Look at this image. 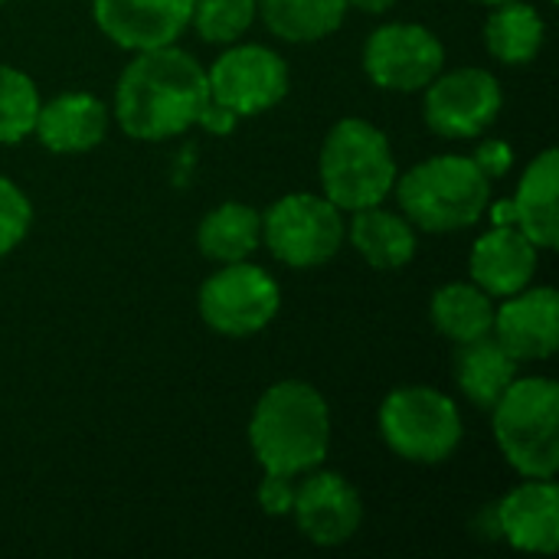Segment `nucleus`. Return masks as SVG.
<instances>
[{"label":"nucleus","instance_id":"nucleus-1","mask_svg":"<svg viewBox=\"0 0 559 559\" xmlns=\"http://www.w3.org/2000/svg\"><path fill=\"white\" fill-rule=\"evenodd\" d=\"M210 105L206 69L183 49H141L115 88V118L134 141H167L200 124Z\"/></svg>","mask_w":559,"mask_h":559},{"label":"nucleus","instance_id":"nucleus-2","mask_svg":"<svg viewBox=\"0 0 559 559\" xmlns=\"http://www.w3.org/2000/svg\"><path fill=\"white\" fill-rule=\"evenodd\" d=\"M249 445L265 475L298 478L318 468L331 449V409L301 380H282L262 393L249 419Z\"/></svg>","mask_w":559,"mask_h":559},{"label":"nucleus","instance_id":"nucleus-3","mask_svg":"<svg viewBox=\"0 0 559 559\" xmlns=\"http://www.w3.org/2000/svg\"><path fill=\"white\" fill-rule=\"evenodd\" d=\"M393 193L413 226L426 233H455L481 219L491 200V180L472 157L439 154L396 177Z\"/></svg>","mask_w":559,"mask_h":559},{"label":"nucleus","instance_id":"nucleus-4","mask_svg":"<svg viewBox=\"0 0 559 559\" xmlns=\"http://www.w3.org/2000/svg\"><path fill=\"white\" fill-rule=\"evenodd\" d=\"M321 187L337 210L380 206L400 177L386 134L364 118H341L321 147Z\"/></svg>","mask_w":559,"mask_h":559},{"label":"nucleus","instance_id":"nucleus-5","mask_svg":"<svg viewBox=\"0 0 559 559\" xmlns=\"http://www.w3.org/2000/svg\"><path fill=\"white\" fill-rule=\"evenodd\" d=\"M495 439L524 478H554L559 468V386L547 377L514 380L491 406Z\"/></svg>","mask_w":559,"mask_h":559},{"label":"nucleus","instance_id":"nucleus-6","mask_svg":"<svg viewBox=\"0 0 559 559\" xmlns=\"http://www.w3.org/2000/svg\"><path fill=\"white\" fill-rule=\"evenodd\" d=\"M383 442L406 462L439 465L462 442L459 406L432 386H400L380 406Z\"/></svg>","mask_w":559,"mask_h":559},{"label":"nucleus","instance_id":"nucleus-7","mask_svg":"<svg viewBox=\"0 0 559 559\" xmlns=\"http://www.w3.org/2000/svg\"><path fill=\"white\" fill-rule=\"evenodd\" d=\"M347 226L341 210L318 193H288L262 216V242L288 269H314L337 255Z\"/></svg>","mask_w":559,"mask_h":559},{"label":"nucleus","instance_id":"nucleus-8","mask_svg":"<svg viewBox=\"0 0 559 559\" xmlns=\"http://www.w3.org/2000/svg\"><path fill=\"white\" fill-rule=\"evenodd\" d=\"M278 282L246 259L223 265L200 288V314L206 328L226 337H249L265 331L278 314Z\"/></svg>","mask_w":559,"mask_h":559},{"label":"nucleus","instance_id":"nucleus-9","mask_svg":"<svg viewBox=\"0 0 559 559\" xmlns=\"http://www.w3.org/2000/svg\"><path fill=\"white\" fill-rule=\"evenodd\" d=\"M206 88L210 102L236 118L262 115L288 95V66L269 46H233L206 69Z\"/></svg>","mask_w":559,"mask_h":559},{"label":"nucleus","instance_id":"nucleus-10","mask_svg":"<svg viewBox=\"0 0 559 559\" xmlns=\"http://www.w3.org/2000/svg\"><path fill=\"white\" fill-rule=\"evenodd\" d=\"M445 66V46L419 23H386L364 43V72L377 88L419 92Z\"/></svg>","mask_w":559,"mask_h":559},{"label":"nucleus","instance_id":"nucleus-11","mask_svg":"<svg viewBox=\"0 0 559 559\" xmlns=\"http://www.w3.org/2000/svg\"><path fill=\"white\" fill-rule=\"evenodd\" d=\"M501 82L488 69H455V72H439L426 85V102H423V118L439 138H481L501 111Z\"/></svg>","mask_w":559,"mask_h":559},{"label":"nucleus","instance_id":"nucleus-12","mask_svg":"<svg viewBox=\"0 0 559 559\" xmlns=\"http://www.w3.org/2000/svg\"><path fill=\"white\" fill-rule=\"evenodd\" d=\"M308 478L295 485L292 518L298 531L318 547L347 544L364 521V504L357 488L337 472H305Z\"/></svg>","mask_w":559,"mask_h":559},{"label":"nucleus","instance_id":"nucleus-13","mask_svg":"<svg viewBox=\"0 0 559 559\" xmlns=\"http://www.w3.org/2000/svg\"><path fill=\"white\" fill-rule=\"evenodd\" d=\"M193 0H92L98 29L121 49L170 46L190 26Z\"/></svg>","mask_w":559,"mask_h":559},{"label":"nucleus","instance_id":"nucleus-14","mask_svg":"<svg viewBox=\"0 0 559 559\" xmlns=\"http://www.w3.org/2000/svg\"><path fill=\"white\" fill-rule=\"evenodd\" d=\"M495 341L518 360H547L559 347V298L554 288H524L495 311Z\"/></svg>","mask_w":559,"mask_h":559},{"label":"nucleus","instance_id":"nucleus-15","mask_svg":"<svg viewBox=\"0 0 559 559\" xmlns=\"http://www.w3.org/2000/svg\"><path fill=\"white\" fill-rule=\"evenodd\" d=\"M498 534L521 554L554 557L559 547V491L554 478H527L495 504Z\"/></svg>","mask_w":559,"mask_h":559},{"label":"nucleus","instance_id":"nucleus-16","mask_svg":"<svg viewBox=\"0 0 559 559\" xmlns=\"http://www.w3.org/2000/svg\"><path fill=\"white\" fill-rule=\"evenodd\" d=\"M537 262H540L537 246L518 226H495L475 242L468 272L481 292L495 298H508L534 282Z\"/></svg>","mask_w":559,"mask_h":559},{"label":"nucleus","instance_id":"nucleus-17","mask_svg":"<svg viewBox=\"0 0 559 559\" xmlns=\"http://www.w3.org/2000/svg\"><path fill=\"white\" fill-rule=\"evenodd\" d=\"M108 121L111 115L102 98L88 92H66L39 105L33 131L52 154H85L105 141Z\"/></svg>","mask_w":559,"mask_h":559},{"label":"nucleus","instance_id":"nucleus-18","mask_svg":"<svg viewBox=\"0 0 559 559\" xmlns=\"http://www.w3.org/2000/svg\"><path fill=\"white\" fill-rule=\"evenodd\" d=\"M514 213L518 229L537 246V249H557L559 246V154L557 147H547L540 157L531 160L524 170L518 193H514Z\"/></svg>","mask_w":559,"mask_h":559},{"label":"nucleus","instance_id":"nucleus-19","mask_svg":"<svg viewBox=\"0 0 559 559\" xmlns=\"http://www.w3.org/2000/svg\"><path fill=\"white\" fill-rule=\"evenodd\" d=\"M350 246L380 272H396L416 255V229L406 216H396L380 206L354 210Z\"/></svg>","mask_w":559,"mask_h":559},{"label":"nucleus","instance_id":"nucleus-20","mask_svg":"<svg viewBox=\"0 0 559 559\" xmlns=\"http://www.w3.org/2000/svg\"><path fill=\"white\" fill-rule=\"evenodd\" d=\"M459 347L462 350L455 357V380L465 400L475 403L478 409H491L504 396V390L518 380L521 364L495 341V334H485Z\"/></svg>","mask_w":559,"mask_h":559},{"label":"nucleus","instance_id":"nucleus-21","mask_svg":"<svg viewBox=\"0 0 559 559\" xmlns=\"http://www.w3.org/2000/svg\"><path fill=\"white\" fill-rule=\"evenodd\" d=\"M262 242V216L246 203H219L197 229V246L206 259L229 265L249 259Z\"/></svg>","mask_w":559,"mask_h":559},{"label":"nucleus","instance_id":"nucleus-22","mask_svg":"<svg viewBox=\"0 0 559 559\" xmlns=\"http://www.w3.org/2000/svg\"><path fill=\"white\" fill-rule=\"evenodd\" d=\"M255 13L285 43H318L341 29L347 0H255Z\"/></svg>","mask_w":559,"mask_h":559},{"label":"nucleus","instance_id":"nucleus-23","mask_svg":"<svg viewBox=\"0 0 559 559\" xmlns=\"http://www.w3.org/2000/svg\"><path fill=\"white\" fill-rule=\"evenodd\" d=\"M432 324L452 344H468L491 334L495 305L475 282H452L432 295Z\"/></svg>","mask_w":559,"mask_h":559},{"label":"nucleus","instance_id":"nucleus-24","mask_svg":"<svg viewBox=\"0 0 559 559\" xmlns=\"http://www.w3.org/2000/svg\"><path fill=\"white\" fill-rule=\"evenodd\" d=\"M547 36V23L544 16L518 0H504L491 10L488 23H485V43L488 52L504 62V66H524L531 62Z\"/></svg>","mask_w":559,"mask_h":559},{"label":"nucleus","instance_id":"nucleus-25","mask_svg":"<svg viewBox=\"0 0 559 559\" xmlns=\"http://www.w3.org/2000/svg\"><path fill=\"white\" fill-rule=\"evenodd\" d=\"M39 105L36 82L26 72L0 62V144H20L29 138Z\"/></svg>","mask_w":559,"mask_h":559},{"label":"nucleus","instance_id":"nucleus-26","mask_svg":"<svg viewBox=\"0 0 559 559\" xmlns=\"http://www.w3.org/2000/svg\"><path fill=\"white\" fill-rule=\"evenodd\" d=\"M255 16V0H193L190 10V23L206 43H236Z\"/></svg>","mask_w":559,"mask_h":559},{"label":"nucleus","instance_id":"nucleus-27","mask_svg":"<svg viewBox=\"0 0 559 559\" xmlns=\"http://www.w3.org/2000/svg\"><path fill=\"white\" fill-rule=\"evenodd\" d=\"M29 223H33V206L26 193L13 180L0 177V255L13 252L26 239Z\"/></svg>","mask_w":559,"mask_h":559},{"label":"nucleus","instance_id":"nucleus-28","mask_svg":"<svg viewBox=\"0 0 559 559\" xmlns=\"http://www.w3.org/2000/svg\"><path fill=\"white\" fill-rule=\"evenodd\" d=\"M295 478L285 475H265L259 485V504L269 518H285L292 514V501H295Z\"/></svg>","mask_w":559,"mask_h":559},{"label":"nucleus","instance_id":"nucleus-29","mask_svg":"<svg viewBox=\"0 0 559 559\" xmlns=\"http://www.w3.org/2000/svg\"><path fill=\"white\" fill-rule=\"evenodd\" d=\"M472 160L478 164V170H481L488 180H495V177H504V174L511 170V164H514V151H511V144H508V141L491 138V141H481V144L475 147Z\"/></svg>","mask_w":559,"mask_h":559},{"label":"nucleus","instance_id":"nucleus-30","mask_svg":"<svg viewBox=\"0 0 559 559\" xmlns=\"http://www.w3.org/2000/svg\"><path fill=\"white\" fill-rule=\"evenodd\" d=\"M491 223L495 226H518V213H514V200H501L491 206Z\"/></svg>","mask_w":559,"mask_h":559},{"label":"nucleus","instance_id":"nucleus-31","mask_svg":"<svg viewBox=\"0 0 559 559\" xmlns=\"http://www.w3.org/2000/svg\"><path fill=\"white\" fill-rule=\"evenodd\" d=\"M396 0H347V7H357L364 13H386Z\"/></svg>","mask_w":559,"mask_h":559},{"label":"nucleus","instance_id":"nucleus-32","mask_svg":"<svg viewBox=\"0 0 559 559\" xmlns=\"http://www.w3.org/2000/svg\"><path fill=\"white\" fill-rule=\"evenodd\" d=\"M478 3H491V7H498V3H504V0H478Z\"/></svg>","mask_w":559,"mask_h":559},{"label":"nucleus","instance_id":"nucleus-33","mask_svg":"<svg viewBox=\"0 0 559 559\" xmlns=\"http://www.w3.org/2000/svg\"><path fill=\"white\" fill-rule=\"evenodd\" d=\"M550 3H557V0H550Z\"/></svg>","mask_w":559,"mask_h":559},{"label":"nucleus","instance_id":"nucleus-34","mask_svg":"<svg viewBox=\"0 0 559 559\" xmlns=\"http://www.w3.org/2000/svg\"><path fill=\"white\" fill-rule=\"evenodd\" d=\"M0 3H7V0H0Z\"/></svg>","mask_w":559,"mask_h":559}]
</instances>
